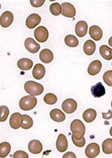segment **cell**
<instances>
[{"label":"cell","instance_id":"cell-37","mask_svg":"<svg viewBox=\"0 0 112 158\" xmlns=\"http://www.w3.org/2000/svg\"><path fill=\"white\" fill-rule=\"evenodd\" d=\"M63 158H76V156L72 152H69L64 154Z\"/></svg>","mask_w":112,"mask_h":158},{"label":"cell","instance_id":"cell-39","mask_svg":"<svg viewBox=\"0 0 112 158\" xmlns=\"http://www.w3.org/2000/svg\"><path fill=\"white\" fill-rule=\"evenodd\" d=\"M110 134L111 136H112V126L110 129Z\"/></svg>","mask_w":112,"mask_h":158},{"label":"cell","instance_id":"cell-34","mask_svg":"<svg viewBox=\"0 0 112 158\" xmlns=\"http://www.w3.org/2000/svg\"><path fill=\"white\" fill-rule=\"evenodd\" d=\"M14 158H29V155L26 152L22 151H17L14 154Z\"/></svg>","mask_w":112,"mask_h":158},{"label":"cell","instance_id":"cell-25","mask_svg":"<svg viewBox=\"0 0 112 158\" xmlns=\"http://www.w3.org/2000/svg\"><path fill=\"white\" fill-rule=\"evenodd\" d=\"M11 150L10 144L8 142H3L0 144V157H6L8 155Z\"/></svg>","mask_w":112,"mask_h":158},{"label":"cell","instance_id":"cell-2","mask_svg":"<svg viewBox=\"0 0 112 158\" xmlns=\"http://www.w3.org/2000/svg\"><path fill=\"white\" fill-rule=\"evenodd\" d=\"M25 91L33 96H38L43 93L44 87L40 83L33 81H27L24 85Z\"/></svg>","mask_w":112,"mask_h":158},{"label":"cell","instance_id":"cell-7","mask_svg":"<svg viewBox=\"0 0 112 158\" xmlns=\"http://www.w3.org/2000/svg\"><path fill=\"white\" fill-rule=\"evenodd\" d=\"M23 117L19 112L13 114L10 118V125L13 129L17 130L21 126L23 123Z\"/></svg>","mask_w":112,"mask_h":158},{"label":"cell","instance_id":"cell-32","mask_svg":"<svg viewBox=\"0 0 112 158\" xmlns=\"http://www.w3.org/2000/svg\"><path fill=\"white\" fill-rule=\"evenodd\" d=\"M103 80L106 85L112 87V71H106L103 75Z\"/></svg>","mask_w":112,"mask_h":158},{"label":"cell","instance_id":"cell-30","mask_svg":"<svg viewBox=\"0 0 112 158\" xmlns=\"http://www.w3.org/2000/svg\"><path fill=\"white\" fill-rule=\"evenodd\" d=\"M44 101L46 104L49 105H53L56 104L57 101L56 96L52 93H48L44 96Z\"/></svg>","mask_w":112,"mask_h":158},{"label":"cell","instance_id":"cell-36","mask_svg":"<svg viewBox=\"0 0 112 158\" xmlns=\"http://www.w3.org/2000/svg\"><path fill=\"white\" fill-rule=\"evenodd\" d=\"M102 117L105 120H109L112 118V112L111 110H108L107 113L102 112Z\"/></svg>","mask_w":112,"mask_h":158},{"label":"cell","instance_id":"cell-18","mask_svg":"<svg viewBox=\"0 0 112 158\" xmlns=\"http://www.w3.org/2000/svg\"><path fill=\"white\" fill-rule=\"evenodd\" d=\"M45 73V68L42 64H37L35 65L32 71V75L35 79L41 80L44 77Z\"/></svg>","mask_w":112,"mask_h":158},{"label":"cell","instance_id":"cell-40","mask_svg":"<svg viewBox=\"0 0 112 158\" xmlns=\"http://www.w3.org/2000/svg\"><path fill=\"white\" fill-rule=\"evenodd\" d=\"M111 107H112V102H111Z\"/></svg>","mask_w":112,"mask_h":158},{"label":"cell","instance_id":"cell-31","mask_svg":"<svg viewBox=\"0 0 112 158\" xmlns=\"http://www.w3.org/2000/svg\"><path fill=\"white\" fill-rule=\"evenodd\" d=\"M10 111L8 108L6 106L0 107V122H4L6 121L9 115Z\"/></svg>","mask_w":112,"mask_h":158},{"label":"cell","instance_id":"cell-33","mask_svg":"<svg viewBox=\"0 0 112 158\" xmlns=\"http://www.w3.org/2000/svg\"><path fill=\"white\" fill-rule=\"evenodd\" d=\"M71 139L72 142L75 146L78 147H83L86 144V140L84 137L83 136L80 139H76L74 136L72 135L71 136Z\"/></svg>","mask_w":112,"mask_h":158},{"label":"cell","instance_id":"cell-6","mask_svg":"<svg viewBox=\"0 0 112 158\" xmlns=\"http://www.w3.org/2000/svg\"><path fill=\"white\" fill-rule=\"evenodd\" d=\"M62 15L68 18H73L76 15V11L74 6L69 2H64L61 5Z\"/></svg>","mask_w":112,"mask_h":158},{"label":"cell","instance_id":"cell-29","mask_svg":"<svg viewBox=\"0 0 112 158\" xmlns=\"http://www.w3.org/2000/svg\"><path fill=\"white\" fill-rule=\"evenodd\" d=\"M50 10L52 15L55 16H58L62 13V7L59 3L55 2L50 5Z\"/></svg>","mask_w":112,"mask_h":158},{"label":"cell","instance_id":"cell-38","mask_svg":"<svg viewBox=\"0 0 112 158\" xmlns=\"http://www.w3.org/2000/svg\"><path fill=\"white\" fill-rule=\"evenodd\" d=\"M108 44L111 47H112V36H111L109 39L108 41Z\"/></svg>","mask_w":112,"mask_h":158},{"label":"cell","instance_id":"cell-17","mask_svg":"<svg viewBox=\"0 0 112 158\" xmlns=\"http://www.w3.org/2000/svg\"><path fill=\"white\" fill-rule=\"evenodd\" d=\"M40 60L44 64H49L54 59V54L51 50L44 49L42 50L39 54Z\"/></svg>","mask_w":112,"mask_h":158},{"label":"cell","instance_id":"cell-12","mask_svg":"<svg viewBox=\"0 0 112 158\" xmlns=\"http://www.w3.org/2000/svg\"><path fill=\"white\" fill-rule=\"evenodd\" d=\"M68 146V141L66 136L63 134H59L56 143L58 151L60 152H64L67 150Z\"/></svg>","mask_w":112,"mask_h":158},{"label":"cell","instance_id":"cell-11","mask_svg":"<svg viewBox=\"0 0 112 158\" xmlns=\"http://www.w3.org/2000/svg\"><path fill=\"white\" fill-rule=\"evenodd\" d=\"M41 17L37 14H33L28 17L26 19V24L28 28L32 29L40 23Z\"/></svg>","mask_w":112,"mask_h":158},{"label":"cell","instance_id":"cell-35","mask_svg":"<svg viewBox=\"0 0 112 158\" xmlns=\"http://www.w3.org/2000/svg\"><path fill=\"white\" fill-rule=\"evenodd\" d=\"M45 2L44 0H30L31 5L34 7H40L43 5Z\"/></svg>","mask_w":112,"mask_h":158},{"label":"cell","instance_id":"cell-5","mask_svg":"<svg viewBox=\"0 0 112 158\" xmlns=\"http://www.w3.org/2000/svg\"><path fill=\"white\" fill-rule=\"evenodd\" d=\"M62 108L66 114H72L77 108V103L73 99H67L62 103Z\"/></svg>","mask_w":112,"mask_h":158},{"label":"cell","instance_id":"cell-14","mask_svg":"<svg viewBox=\"0 0 112 158\" xmlns=\"http://www.w3.org/2000/svg\"><path fill=\"white\" fill-rule=\"evenodd\" d=\"M28 149L31 153L39 154L42 151V144L39 140L37 139L31 140L28 145Z\"/></svg>","mask_w":112,"mask_h":158},{"label":"cell","instance_id":"cell-8","mask_svg":"<svg viewBox=\"0 0 112 158\" xmlns=\"http://www.w3.org/2000/svg\"><path fill=\"white\" fill-rule=\"evenodd\" d=\"M100 153V147L96 143H91L87 146L85 149V154L88 158H95Z\"/></svg>","mask_w":112,"mask_h":158},{"label":"cell","instance_id":"cell-19","mask_svg":"<svg viewBox=\"0 0 112 158\" xmlns=\"http://www.w3.org/2000/svg\"><path fill=\"white\" fill-rule=\"evenodd\" d=\"M89 34L93 39L96 41H99L103 36V31L99 26L93 25L90 27Z\"/></svg>","mask_w":112,"mask_h":158},{"label":"cell","instance_id":"cell-23","mask_svg":"<svg viewBox=\"0 0 112 158\" xmlns=\"http://www.w3.org/2000/svg\"><path fill=\"white\" fill-rule=\"evenodd\" d=\"M97 112L93 109H88L83 112L82 117L86 123H90L94 121L97 117Z\"/></svg>","mask_w":112,"mask_h":158},{"label":"cell","instance_id":"cell-28","mask_svg":"<svg viewBox=\"0 0 112 158\" xmlns=\"http://www.w3.org/2000/svg\"><path fill=\"white\" fill-rule=\"evenodd\" d=\"M23 123L21 128L25 130L30 129L33 125V121L32 118L28 115H23Z\"/></svg>","mask_w":112,"mask_h":158},{"label":"cell","instance_id":"cell-3","mask_svg":"<svg viewBox=\"0 0 112 158\" xmlns=\"http://www.w3.org/2000/svg\"><path fill=\"white\" fill-rule=\"evenodd\" d=\"M37 104V99L34 96L27 95L22 97L20 100L19 106L23 110L28 111L35 108Z\"/></svg>","mask_w":112,"mask_h":158},{"label":"cell","instance_id":"cell-1","mask_svg":"<svg viewBox=\"0 0 112 158\" xmlns=\"http://www.w3.org/2000/svg\"><path fill=\"white\" fill-rule=\"evenodd\" d=\"M71 131L72 136L76 139H80L85 134V126L82 121L75 119L71 124Z\"/></svg>","mask_w":112,"mask_h":158},{"label":"cell","instance_id":"cell-4","mask_svg":"<svg viewBox=\"0 0 112 158\" xmlns=\"http://www.w3.org/2000/svg\"><path fill=\"white\" fill-rule=\"evenodd\" d=\"M34 36L38 42L44 43L48 38V31L44 26H39L34 31Z\"/></svg>","mask_w":112,"mask_h":158},{"label":"cell","instance_id":"cell-26","mask_svg":"<svg viewBox=\"0 0 112 158\" xmlns=\"http://www.w3.org/2000/svg\"><path fill=\"white\" fill-rule=\"evenodd\" d=\"M64 42L67 46L70 47H77L79 43L78 39L75 36L71 35L66 36L64 39Z\"/></svg>","mask_w":112,"mask_h":158},{"label":"cell","instance_id":"cell-21","mask_svg":"<svg viewBox=\"0 0 112 158\" xmlns=\"http://www.w3.org/2000/svg\"><path fill=\"white\" fill-rule=\"evenodd\" d=\"M17 65L21 70L27 71L32 68L33 62L32 60L28 58H22L17 61Z\"/></svg>","mask_w":112,"mask_h":158},{"label":"cell","instance_id":"cell-22","mask_svg":"<svg viewBox=\"0 0 112 158\" xmlns=\"http://www.w3.org/2000/svg\"><path fill=\"white\" fill-rule=\"evenodd\" d=\"M96 44L91 40H87L83 45V50L85 53L89 56L93 54L96 51Z\"/></svg>","mask_w":112,"mask_h":158},{"label":"cell","instance_id":"cell-20","mask_svg":"<svg viewBox=\"0 0 112 158\" xmlns=\"http://www.w3.org/2000/svg\"><path fill=\"white\" fill-rule=\"evenodd\" d=\"M50 116L53 121L57 123L63 122L65 120L66 117L62 110L58 109H54L50 111Z\"/></svg>","mask_w":112,"mask_h":158},{"label":"cell","instance_id":"cell-9","mask_svg":"<svg viewBox=\"0 0 112 158\" xmlns=\"http://www.w3.org/2000/svg\"><path fill=\"white\" fill-rule=\"evenodd\" d=\"M14 20V16L13 13L10 11H6L4 12L1 16V25L3 28H7L12 24Z\"/></svg>","mask_w":112,"mask_h":158},{"label":"cell","instance_id":"cell-13","mask_svg":"<svg viewBox=\"0 0 112 158\" xmlns=\"http://www.w3.org/2000/svg\"><path fill=\"white\" fill-rule=\"evenodd\" d=\"M88 25L86 22L80 21L78 22L75 26V33L79 37H83L87 33Z\"/></svg>","mask_w":112,"mask_h":158},{"label":"cell","instance_id":"cell-27","mask_svg":"<svg viewBox=\"0 0 112 158\" xmlns=\"http://www.w3.org/2000/svg\"><path fill=\"white\" fill-rule=\"evenodd\" d=\"M102 150L106 154L112 153V139L108 138L104 140L102 144Z\"/></svg>","mask_w":112,"mask_h":158},{"label":"cell","instance_id":"cell-24","mask_svg":"<svg viewBox=\"0 0 112 158\" xmlns=\"http://www.w3.org/2000/svg\"><path fill=\"white\" fill-rule=\"evenodd\" d=\"M100 54L106 60H111L112 59V49L106 45L100 47Z\"/></svg>","mask_w":112,"mask_h":158},{"label":"cell","instance_id":"cell-15","mask_svg":"<svg viewBox=\"0 0 112 158\" xmlns=\"http://www.w3.org/2000/svg\"><path fill=\"white\" fill-rule=\"evenodd\" d=\"M102 68V64L99 60H95L92 61L88 66L87 72L88 74L91 76H94L99 73Z\"/></svg>","mask_w":112,"mask_h":158},{"label":"cell","instance_id":"cell-41","mask_svg":"<svg viewBox=\"0 0 112 158\" xmlns=\"http://www.w3.org/2000/svg\"></svg>","mask_w":112,"mask_h":158},{"label":"cell","instance_id":"cell-16","mask_svg":"<svg viewBox=\"0 0 112 158\" xmlns=\"http://www.w3.org/2000/svg\"><path fill=\"white\" fill-rule=\"evenodd\" d=\"M91 92L95 98H100L106 94V89L102 83L99 82L91 87Z\"/></svg>","mask_w":112,"mask_h":158},{"label":"cell","instance_id":"cell-10","mask_svg":"<svg viewBox=\"0 0 112 158\" xmlns=\"http://www.w3.org/2000/svg\"><path fill=\"white\" fill-rule=\"evenodd\" d=\"M24 45L26 49L30 53H37L40 49V45L37 44L32 38L26 39Z\"/></svg>","mask_w":112,"mask_h":158}]
</instances>
